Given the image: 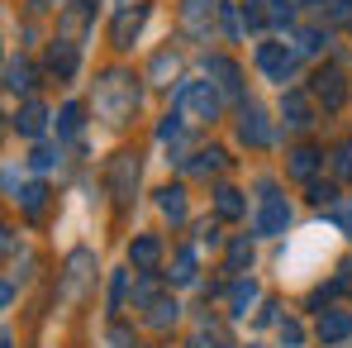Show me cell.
Returning <instances> with one entry per match:
<instances>
[{"instance_id":"1","label":"cell","mask_w":352,"mask_h":348,"mask_svg":"<svg viewBox=\"0 0 352 348\" xmlns=\"http://www.w3.org/2000/svg\"><path fill=\"white\" fill-rule=\"evenodd\" d=\"M96 110L110 119V124H119V119L133 110V81H124V76H105V81L96 86Z\"/></svg>"},{"instance_id":"2","label":"cell","mask_w":352,"mask_h":348,"mask_svg":"<svg viewBox=\"0 0 352 348\" xmlns=\"http://www.w3.org/2000/svg\"><path fill=\"white\" fill-rule=\"evenodd\" d=\"M176 101H181V110H186L190 124H205V119L219 115V96H214L210 81H186V86L176 91Z\"/></svg>"},{"instance_id":"3","label":"cell","mask_w":352,"mask_h":348,"mask_svg":"<svg viewBox=\"0 0 352 348\" xmlns=\"http://www.w3.org/2000/svg\"><path fill=\"white\" fill-rule=\"evenodd\" d=\"M257 67H262L272 81H286V76H291V67H295V58L281 48V43H262V48H257Z\"/></svg>"},{"instance_id":"4","label":"cell","mask_w":352,"mask_h":348,"mask_svg":"<svg viewBox=\"0 0 352 348\" xmlns=\"http://www.w3.org/2000/svg\"><path fill=\"white\" fill-rule=\"evenodd\" d=\"M133 181H138V158H133V153H119L115 163H110V191L124 201V196L133 191Z\"/></svg>"},{"instance_id":"5","label":"cell","mask_w":352,"mask_h":348,"mask_svg":"<svg viewBox=\"0 0 352 348\" xmlns=\"http://www.w3.org/2000/svg\"><path fill=\"white\" fill-rule=\"evenodd\" d=\"M238 139H243V143H267V139H272L267 115H262L257 105H243V115H238Z\"/></svg>"},{"instance_id":"6","label":"cell","mask_w":352,"mask_h":348,"mask_svg":"<svg viewBox=\"0 0 352 348\" xmlns=\"http://www.w3.org/2000/svg\"><path fill=\"white\" fill-rule=\"evenodd\" d=\"M286 225H291V210H286V201L267 196V205H262V215H257V234H281Z\"/></svg>"},{"instance_id":"7","label":"cell","mask_w":352,"mask_h":348,"mask_svg":"<svg viewBox=\"0 0 352 348\" xmlns=\"http://www.w3.org/2000/svg\"><path fill=\"white\" fill-rule=\"evenodd\" d=\"M348 334H352L348 310H329V315L319 320V344H338V339H348Z\"/></svg>"},{"instance_id":"8","label":"cell","mask_w":352,"mask_h":348,"mask_svg":"<svg viewBox=\"0 0 352 348\" xmlns=\"http://www.w3.org/2000/svg\"><path fill=\"white\" fill-rule=\"evenodd\" d=\"M314 96H319L329 110H338V105H343V76H338V72H319V76H314Z\"/></svg>"},{"instance_id":"9","label":"cell","mask_w":352,"mask_h":348,"mask_svg":"<svg viewBox=\"0 0 352 348\" xmlns=\"http://www.w3.org/2000/svg\"><path fill=\"white\" fill-rule=\"evenodd\" d=\"M129 258H133V267H143V272H148V267H157V258H162V243L148 234V238H138V243L129 248Z\"/></svg>"},{"instance_id":"10","label":"cell","mask_w":352,"mask_h":348,"mask_svg":"<svg viewBox=\"0 0 352 348\" xmlns=\"http://www.w3.org/2000/svg\"><path fill=\"white\" fill-rule=\"evenodd\" d=\"M205 14H210V0H186L181 5V24L190 34H205Z\"/></svg>"},{"instance_id":"11","label":"cell","mask_w":352,"mask_h":348,"mask_svg":"<svg viewBox=\"0 0 352 348\" xmlns=\"http://www.w3.org/2000/svg\"><path fill=\"white\" fill-rule=\"evenodd\" d=\"M43 115H48V110H43L38 101H29V105L19 110V119H14V129H19V134H43Z\"/></svg>"},{"instance_id":"12","label":"cell","mask_w":352,"mask_h":348,"mask_svg":"<svg viewBox=\"0 0 352 348\" xmlns=\"http://www.w3.org/2000/svg\"><path fill=\"white\" fill-rule=\"evenodd\" d=\"M138 24H143V5H138V10H124V14H119V24H115V43H119V48H124V43H129V39L138 34Z\"/></svg>"},{"instance_id":"13","label":"cell","mask_w":352,"mask_h":348,"mask_svg":"<svg viewBox=\"0 0 352 348\" xmlns=\"http://www.w3.org/2000/svg\"><path fill=\"white\" fill-rule=\"evenodd\" d=\"M314 167H319V153L314 148H295L291 153V176H314Z\"/></svg>"},{"instance_id":"14","label":"cell","mask_w":352,"mask_h":348,"mask_svg":"<svg viewBox=\"0 0 352 348\" xmlns=\"http://www.w3.org/2000/svg\"><path fill=\"white\" fill-rule=\"evenodd\" d=\"M172 282H195V253H190V248H181V253H176Z\"/></svg>"},{"instance_id":"15","label":"cell","mask_w":352,"mask_h":348,"mask_svg":"<svg viewBox=\"0 0 352 348\" xmlns=\"http://www.w3.org/2000/svg\"><path fill=\"white\" fill-rule=\"evenodd\" d=\"M210 72H214V76H224V81H219L224 91H238V67L229 58H210Z\"/></svg>"},{"instance_id":"16","label":"cell","mask_w":352,"mask_h":348,"mask_svg":"<svg viewBox=\"0 0 352 348\" xmlns=\"http://www.w3.org/2000/svg\"><path fill=\"white\" fill-rule=\"evenodd\" d=\"M157 205H162V215H167V220H186V201H181V191H172V186L162 191V201H157Z\"/></svg>"},{"instance_id":"17","label":"cell","mask_w":352,"mask_h":348,"mask_svg":"<svg viewBox=\"0 0 352 348\" xmlns=\"http://www.w3.org/2000/svg\"><path fill=\"white\" fill-rule=\"evenodd\" d=\"M252 300H257V287L252 282H234V315H248Z\"/></svg>"},{"instance_id":"18","label":"cell","mask_w":352,"mask_h":348,"mask_svg":"<svg viewBox=\"0 0 352 348\" xmlns=\"http://www.w3.org/2000/svg\"><path fill=\"white\" fill-rule=\"evenodd\" d=\"M286 110H291V129H305V124H309V105H305V96H286Z\"/></svg>"},{"instance_id":"19","label":"cell","mask_w":352,"mask_h":348,"mask_svg":"<svg viewBox=\"0 0 352 348\" xmlns=\"http://www.w3.org/2000/svg\"><path fill=\"white\" fill-rule=\"evenodd\" d=\"M333 172L343 176V181H352V139H348V143H338V153H333Z\"/></svg>"},{"instance_id":"20","label":"cell","mask_w":352,"mask_h":348,"mask_svg":"<svg viewBox=\"0 0 352 348\" xmlns=\"http://www.w3.org/2000/svg\"><path fill=\"white\" fill-rule=\"evenodd\" d=\"M219 215H229V220H234V215H243V201H238L234 186H219Z\"/></svg>"},{"instance_id":"21","label":"cell","mask_w":352,"mask_h":348,"mask_svg":"<svg viewBox=\"0 0 352 348\" xmlns=\"http://www.w3.org/2000/svg\"><path fill=\"white\" fill-rule=\"evenodd\" d=\"M58 129H62V134H76V129H81V105H62Z\"/></svg>"},{"instance_id":"22","label":"cell","mask_w":352,"mask_h":348,"mask_svg":"<svg viewBox=\"0 0 352 348\" xmlns=\"http://www.w3.org/2000/svg\"><path fill=\"white\" fill-rule=\"evenodd\" d=\"M72 67H76V53H72L67 43H62V48H53V72H62V76H67Z\"/></svg>"},{"instance_id":"23","label":"cell","mask_w":352,"mask_h":348,"mask_svg":"<svg viewBox=\"0 0 352 348\" xmlns=\"http://www.w3.org/2000/svg\"><path fill=\"white\" fill-rule=\"evenodd\" d=\"M148 320H153V325H157V329H162V325H167V320H176V300H157V305H153V315H148Z\"/></svg>"},{"instance_id":"24","label":"cell","mask_w":352,"mask_h":348,"mask_svg":"<svg viewBox=\"0 0 352 348\" xmlns=\"http://www.w3.org/2000/svg\"><path fill=\"white\" fill-rule=\"evenodd\" d=\"M229 263H234V267L252 263V243H248V238H234V248H229Z\"/></svg>"},{"instance_id":"25","label":"cell","mask_w":352,"mask_h":348,"mask_svg":"<svg viewBox=\"0 0 352 348\" xmlns=\"http://www.w3.org/2000/svg\"><path fill=\"white\" fill-rule=\"evenodd\" d=\"M10 91H29V67L24 62H10Z\"/></svg>"},{"instance_id":"26","label":"cell","mask_w":352,"mask_h":348,"mask_svg":"<svg viewBox=\"0 0 352 348\" xmlns=\"http://www.w3.org/2000/svg\"><path fill=\"white\" fill-rule=\"evenodd\" d=\"M219 167V153L210 148V153H195V163H190V172H214Z\"/></svg>"},{"instance_id":"27","label":"cell","mask_w":352,"mask_h":348,"mask_svg":"<svg viewBox=\"0 0 352 348\" xmlns=\"http://www.w3.org/2000/svg\"><path fill=\"white\" fill-rule=\"evenodd\" d=\"M43 196H48L43 186H29V191H24V210H29V215H38V210H43Z\"/></svg>"},{"instance_id":"28","label":"cell","mask_w":352,"mask_h":348,"mask_svg":"<svg viewBox=\"0 0 352 348\" xmlns=\"http://www.w3.org/2000/svg\"><path fill=\"white\" fill-rule=\"evenodd\" d=\"M329 14H333V19H348V24H352V0H329Z\"/></svg>"},{"instance_id":"29","label":"cell","mask_w":352,"mask_h":348,"mask_svg":"<svg viewBox=\"0 0 352 348\" xmlns=\"http://www.w3.org/2000/svg\"><path fill=\"white\" fill-rule=\"evenodd\" d=\"M257 5H262V0H248V5H243V19H248V24H252V29H257V24H262V10H257Z\"/></svg>"},{"instance_id":"30","label":"cell","mask_w":352,"mask_h":348,"mask_svg":"<svg viewBox=\"0 0 352 348\" xmlns=\"http://www.w3.org/2000/svg\"><path fill=\"white\" fill-rule=\"evenodd\" d=\"M295 48H300V53H314V48H319V34H314V29H305V34H300V43H295Z\"/></svg>"},{"instance_id":"31","label":"cell","mask_w":352,"mask_h":348,"mask_svg":"<svg viewBox=\"0 0 352 348\" xmlns=\"http://www.w3.org/2000/svg\"><path fill=\"white\" fill-rule=\"evenodd\" d=\"M309 201H319V205H329V201H338V196H333V186H314V191H309Z\"/></svg>"},{"instance_id":"32","label":"cell","mask_w":352,"mask_h":348,"mask_svg":"<svg viewBox=\"0 0 352 348\" xmlns=\"http://www.w3.org/2000/svg\"><path fill=\"white\" fill-rule=\"evenodd\" d=\"M172 67H176V62H172V53H162V58L153 62V76H167V72H172Z\"/></svg>"},{"instance_id":"33","label":"cell","mask_w":352,"mask_h":348,"mask_svg":"<svg viewBox=\"0 0 352 348\" xmlns=\"http://www.w3.org/2000/svg\"><path fill=\"white\" fill-rule=\"evenodd\" d=\"M281 339H286V344H300L305 334H300V325H295V320H291V325H281Z\"/></svg>"},{"instance_id":"34","label":"cell","mask_w":352,"mask_h":348,"mask_svg":"<svg viewBox=\"0 0 352 348\" xmlns=\"http://www.w3.org/2000/svg\"><path fill=\"white\" fill-rule=\"evenodd\" d=\"M34 167H53V148H38L34 153Z\"/></svg>"},{"instance_id":"35","label":"cell","mask_w":352,"mask_h":348,"mask_svg":"<svg viewBox=\"0 0 352 348\" xmlns=\"http://www.w3.org/2000/svg\"><path fill=\"white\" fill-rule=\"evenodd\" d=\"M200 243H210V248H214V243H219V229H214V225H205V229H200Z\"/></svg>"},{"instance_id":"36","label":"cell","mask_w":352,"mask_h":348,"mask_svg":"<svg viewBox=\"0 0 352 348\" xmlns=\"http://www.w3.org/2000/svg\"><path fill=\"white\" fill-rule=\"evenodd\" d=\"M34 5H48V0H34Z\"/></svg>"}]
</instances>
